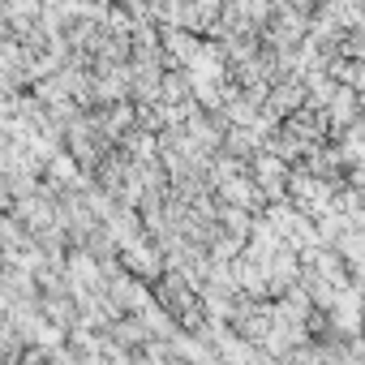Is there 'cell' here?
<instances>
[{"mask_svg":"<svg viewBox=\"0 0 365 365\" xmlns=\"http://www.w3.org/2000/svg\"><path fill=\"white\" fill-rule=\"evenodd\" d=\"M356 99H361V91H356V86H339V91H335V99H331V120H335V125L356 120V112H361V108H356Z\"/></svg>","mask_w":365,"mask_h":365,"instance_id":"cell-2","label":"cell"},{"mask_svg":"<svg viewBox=\"0 0 365 365\" xmlns=\"http://www.w3.org/2000/svg\"><path fill=\"white\" fill-rule=\"evenodd\" d=\"M254 168H258L254 176H258V190H262V194H279L284 180H292V176H288V163H284L279 155H262Z\"/></svg>","mask_w":365,"mask_h":365,"instance_id":"cell-1","label":"cell"}]
</instances>
